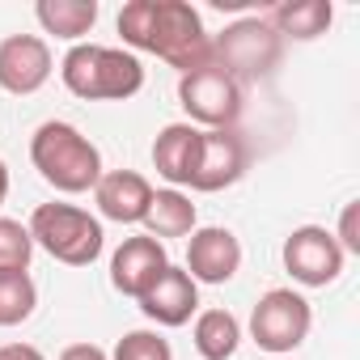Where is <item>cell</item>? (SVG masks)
I'll return each instance as SVG.
<instances>
[{"instance_id": "26", "label": "cell", "mask_w": 360, "mask_h": 360, "mask_svg": "<svg viewBox=\"0 0 360 360\" xmlns=\"http://www.w3.org/2000/svg\"><path fill=\"white\" fill-rule=\"evenodd\" d=\"M5 200H9V165L0 161V208H5Z\"/></svg>"}, {"instance_id": "4", "label": "cell", "mask_w": 360, "mask_h": 360, "mask_svg": "<svg viewBox=\"0 0 360 360\" xmlns=\"http://www.w3.org/2000/svg\"><path fill=\"white\" fill-rule=\"evenodd\" d=\"M26 229L34 246H43L56 263H68V267H89L106 246L102 221L77 204H39Z\"/></svg>"}, {"instance_id": "11", "label": "cell", "mask_w": 360, "mask_h": 360, "mask_svg": "<svg viewBox=\"0 0 360 360\" xmlns=\"http://www.w3.org/2000/svg\"><path fill=\"white\" fill-rule=\"evenodd\" d=\"M169 267V255H165V242H157V238H123V246L115 250V259H110V284L123 292V297H144L153 284H157V276Z\"/></svg>"}, {"instance_id": "3", "label": "cell", "mask_w": 360, "mask_h": 360, "mask_svg": "<svg viewBox=\"0 0 360 360\" xmlns=\"http://www.w3.org/2000/svg\"><path fill=\"white\" fill-rule=\"evenodd\" d=\"M60 77L68 94L85 102H127L144 89V64L131 51L102 43H77L60 60Z\"/></svg>"}, {"instance_id": "19", "label": "cell", "mask_w": 360, "mask_h": 360, "mask_svg": "<svg viewBox=\"0 0 360 360\" xmlns=\"http://www.w3.org/2000/svg\"><path fill=\"white\" fill-rule=\"evenodd\" d=\"M191 339H195V352L204 360H229L238 352V343H242V322L229 309H204L195 318Z\"/></svg>"}, {"instance_id": "12", "label": "cell", "mask_w": 360, "mask_h": 360, "mask_svg": "<svg viewBox=\"0 0 360 360\" xmlns=\"http://www.w3.org/2000/svg\"><path fill=\"white\" fill-rule=\"evenodd\" d=\"M242 169H246L242 136L233 127L229 131H204L200 161H195V174H191V191H225L242 178Z\"/></svg>"}, {"instance_id": "5", "label": "cell", "mask_w": 360, "mask_h": 360, "mask_svg": "<svg viewBox=\"0 0 360 360\" xmlns=\"http://www.w3.org/2000/svg\"><path fill=\"white\" fill-rule=\"evenodd\" d=\"M242 98H246L242 85L217 64H204L195 72L178 77V102H183L187 119L200 131H229L242 115Z\"/></svg>"}, {"instance_id": "2", "label": "cell", "mask_w": 360, "mask_h": 360, "mask_svg": "<svg viewBox=\"0 0 360 360\" xmlns=\"http://www.w3.org/2000/svg\"><path fill=\"white\" fill-rule=\"evenodd\" d=\"M30 161L43 174V183H51L64 195H81L94 191L102 178V153L89 136H81V127L64 123V119H47L34 136H30Z\"/></svg>"}, {"instance_id": "6", "label": "cell", "mask_w": 360, "mask_h": 360, "mask_svg": "<svg viewBox=\"0 0 360 360\" xmlns=\"http://www.w3.org/2000/svg\"><path fill=\"white\" fill-rule=\"evenodd\" d=\"M276 60H280V34L263 18H242V22L225 26L221 39L212 43V64L225 68L238 85L267 77L276 68Z\"/></svg>"}, {"instance_id": "15", "label": "cell", "mask_w": 360, "mask_h": 360, "mask_svg": "<svg viewBox=\"0 0 360 360\" xmlns=\"http://www.w3.org/2000/svg\"><path fill=\"white\" fill-rule=\"evenodd\" d=\"M200 144H204V131L195 123H169V127L157 131L153 165H157V174L174 191L191 187V174H195V161H200Z\"/></svg>"}, {"instance_id": "25", "label": "cell", "mask_w": 360, "mask_h": 360, "mask_svg": "<svg viewBox=\"0 0 360 360\" xmlns=\"http://www.w3.org/2000/svg\"><path fill=\"white\" fill-rule=\"evenodd\" d=\"M0 360H47L34 343H5L0 347Z\"/></svg>"}, {"instance_id": "21", "label": "cell", "mask_w": 360, "mask_h": 360, "mask_svg": "<svg viewBox=\"0 0 360 360\" xmlns=\"http://www.w3.org/2000/svg\"><path fill=\"white\" fill-rule=\"evenodd\" d=\"M30 255H34V238L22 221L0 217V271H30Z\"/></svg>"}, {"instance_id": "16", "label": "cell", "mask_w": 360, "mask_h": 360, "mask_svg": "<svg viewBox=\"0 0 360 360\" xmlns=\"http://www.w3.org/2000/svg\"><path fill=\"white\" fill-rule=\"evenodd\" d=\"M280 39H297V43H309L318 34L330 30L335 22V5L330 0H280V5L267 9L263 18Z\"/></svg>"}, {"instance_id": "1", "label": "cell", "mask_w": 360, "mask_h": 360, "mask_svg": "<svg viewBox=\"0 0 360 360\" xmlns=\"http://www.w3.org/2000/svg\"><path fill=\"white\" fill-rule=\"evenodd\" d=\"M119 34L123 47L148 51L178 72L212 64V39L204 30L200 9L187 0H127L119 9Z\"/></svg>"}, {"instance_id": "7", "label": "cell", "mask_w": 360, "mask_h": 360, "mask_svg": "<svg viewBox=\"0 0 360 360\" xmlns=\"http://www.w3.org/2000/svg\"><path fill=\"white\" fill-rule=\"evenodd\" d=\"M314 326V309L301 292L292 288H271L255 301V314H250V339L271 352V356H284V352H297L305 343Z\"/></svg>"}, {"instance_id": "9", "label": "cell", "mask_w": 360, "mask_h": 360, "mask_svg": "<svg viewBox=\"0 0 360 360\" xmlns=\"http://www.w3.org/2000/svg\"><path fill=\"white\" fill-rule=\"evenodd\" d=\"M51 47L39 34H9L0 43V89H9L18 98L39 94L51 81Z\"/></svg>"}, {"instance_id": "14", "label": "cell", "mask_w": 360, "mask_h": 360, "mask_svg": "<svg viewBox=\"0 0 360 360\" xmlns=\"http://www.w3.org/2000/svg\"><path fill=\"white\" fill-rule=\"evenodd\" d=\"M148 200H153V183L136 169H110L94 187L98 212L115 225H140L144 212H148Z\"/></svg>"}, {"instance_id": "24", "label": "cell", "mask_w": 360, "mask_h": 360, "mask_svg": "<svg viewBox=\"0 0 360 360\" xmlns=\"http://www.w3.org/2000/svg\"><path fill=\"white\" fill-rule=\"evenodd\" d=\"M60 360H110L98 343H72V347H64L60 352Z\"/></svg>"}, {"instance_id": "23", "label": "cell", "mask_w": 360, "mask_h": 360, "mask_svg": "<svg viewBox=\"0 0 360 360\" xmlns=\"http://www.w3.org/2000/svg\"><path fill=\"white\" fill-rule=\"evenodd\" d=\"M335 242H339L343 255H360V204H356V200L343 204V212H339V229H335Z\"/></svg>"}, {"instance_id": "22", "label": "cell", "mask_w": 360, "mask_h": 360, "mask_svg": "<svg viewBox=\"0 0 360 360\" xmlns=\"http://www.w3.org/2000/svg\"><path fill=\"white\" fill-rule=\"evenodd\" d=\"M110 360H174V347L157 330H127L115 343V356Z\"/></svg>"}, {"instance_id": "18", "label": "cell", "mask_w": 360, "mask_h": 360, "mask_svg": "<svg viewBox=\"0 0 360 360\" xmlns=\"http://www.w3.org/2000/svg\"><path fill=\"white\" fill-rule=\"evenodd\" d=\"M34 18L47 34L64 39V43H81L94 26H98V0H39Z\"/></svg>"}, {"instance_id": "13", "label": "cell", "mask_w": 360, "mask_h": 360, "mask_svg": "<svg viewBox=\"0 0 360 360\" xmlns=\"http://www.w3.org/2000/svg\"><path fill=\"white\" fill-rule=\"evenodd\" d=\"M140 309H144V318L148 322H157V326H183V322H191V314L200 309V284L187 276V267H165L161 276H157V284L140 297Z\"/></svg>"}, {"instance_id": "17", "label": "cell", "mask_w": 360, "mask_h": 360, "mask_svg": "<svg viewBox=\"0 0 360 360\" xmlns=\"http://www.w3.org/2000/svg\"><path fill=\"white\" fill-rule=\"evenodd\" d=\"M140 225H144L148 238H157V242H161V238H191L195 225H200V212H195L191 195L165 187V191H153L148 212H144Z\"/></svg>"}, {"instance_id": "8", "label": "cell", "mask_w": 360, "mask_h": 360, "mask_svg": "<svg viewBox=\"0 0 360 360\" xmlns=\"http://www.w3.org/2000/svg\"><path fill=\"white\" fill-rule=\"evenodd\" d=\"M284 271L297 280V284H305V288H326V284H335L339 276H343V250H339V242H335V233L330 229H322V225H297L288 238H284Z\"/></svg>"}, {"instance_id": "10", "label": "cell", "mask_w": 360, "mask_h": 360, "mask_svg": "<svg viewBox=\"0 0 360 360\" xmlns=\"http://www.w3.org/2000/svg\"><path fill=\"white\" fill-rule=\"evenodd\" d=\"M242 267V242L233 229L208 225L195 229L187 242V276L195 284H229Z\"/></svg>"}, {"instance_id": "20", "label": "cell", "mask_w": 360, "mask_h": 360, "mask_svg": "<svg viewBox=\"0 0 360 360\" xmlns=\"http://www.w3.org/2000/svg\"><path fill=\"white\" fill-rule=\"evenodd\" d=\"M39 288L30 271H0V326H18L34 314Z\"/></svg>"}]
</instances>
